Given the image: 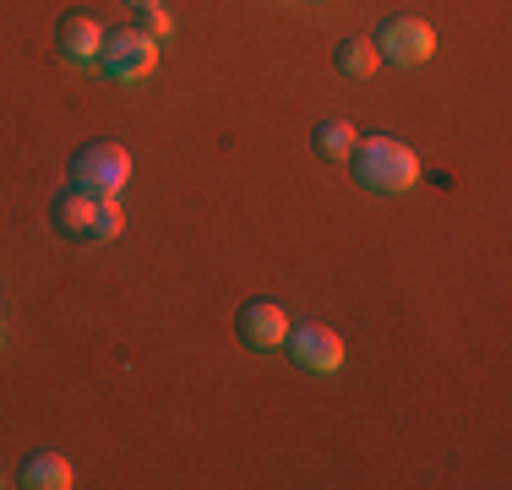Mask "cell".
I'll return each mask as SVG.
<instances>
[{
  "instance_id": "1",
  "label": "cell",
  "mask_w": 512,
  "mask_h": 490,
  "mask_svg": "<svg viewBox=\"0 0 512 490\" xmlns=\"http://www.w3.org/2000/svg\"><path fill=\"white\" fill-rule=\"evenodd\" d=\"M349 164H355V180L365 191H382V196H398L420 180V158H414V147L398 142V137H360L355 153H349Z\"/></svg>"
},
{
  "instance_id": "2",
  "label": "cell",
  "mask_w": 512,
  "mask_h": 490,
  "mask_svg": "<svg viewBox=\"0 0 512 490\" xmlns=\"http://www.w3.org/2000/svg\"><path fill=\"white\" fill-rule=\"evenodd\" d=\"M50 218H55V229L66 240H93V245L115 240L120 229H126V213H120L115 196H93V191H82V186L60 191L55 207H50Z\"/></svg>"
},
{
  "instance_id": "3",
  "label": "cell",
  "mask_w": 512,
  "mask_h": 490,
  "mask_svg": "<svg viewBox=\"0 0 512 490\" xmlns=\"http://www.w3.org/2000/svg\"><path fill=\"white\" fill-rule=\"evenodd\" d=\"M71 186H82V191H93V196H120L126 191V180H131V153L120 142H82L77 153H71Z\"/></svg>"
},
{
  "instance_id": "4",
  "label": "cell",
  "mask_w": 512,
  "mask_h": 490,
  "mask_svg": "<svg viewBox=\"0 0 512 490\" xmlns=\"http://www.w3.org/2000/svg\"><path fill=\"white\" fill-rule=\"evenodd\" d=\"M153 66H158V39H148L142 28L104 33L99 71H104L109 82H142V77H153Z\"/></svg>"
},
{
  "instance_id": "5",
  "label": "cell",
  "mask_w": 512,
  "mask_h": 490,
  "mask_svg": "<svg viewBox=\"0 0 512 490\" xmlns=\"http://www.w3.org/2000/svg\"><path fill=\"white\" fill-rule=\"evenodd\" d=\"M371 44H376V55L393 60V66H425V60L436 55V33H431V22H420V17H382L371 33Z\"/></svg>"
},
{
  "instance_id": "6",
  "label": "cell",
  "mask_w": 512,
  "mask_h": 490,
  "mask_svg": "<svg viewBox=\"0 0 512 490\" xmlns=\"http://www.w3.org/2000/svg\"><path fill=\"white\" fill-rule=\"evenodd\" d=\"M284 349H289V360H295L300 371H316V376H333L338 365H344V338H338L333 327H322V322L289 327Z\"/></svg>"
},
{
  "instance_id": "7",
  "label": "cell",
  "mask_w": 512,
  "mask_h": 490,
  "mask_svg": "<svg viewBox=\"0 0 512 490\" xmlns=\"http://www.w3.org/2000/svg\"><path fill=\"white\" fill-rule=\"evenodd\" d=\"M235 333H240V343H246V349H256V354L284 349L289 316H284V305H278V300H246V305H240V316H235Z\"/></svg>"
},
{
  "instance_id": "8",
  "label": "cell",
  "mask_w": 512,
  "mask_h": 490,
  "mask_svg": "<svg viewBox=\"0 0 512 490\" xmlns=\"http://www.w3.org/2000/svg\"><path fill=\"white\" fill-rule=\"evenodd\" d=\"M55 49L66 66H99V49H104V22L93 11H66L55 22Z\"/></svg>"
},
{
  "instance_id": "9",
  "label": "cell",
  "mask_w": 512,
  "mask_h": 490,
  "mask_svg": "<svg viewBox=\"0 0 512 490\" xmlns=\"http://www.w3.org/2000/svg\"><path fill=\"white\" fill-rule=\"evenodd\" d=\"M17 485H28V490H66L71 485V463L60 458V452H28V458H22Z\"/></svg>"
},
{
  "instance_id": "10",
  "label": "cell",
  "mask_w": 512,
  "mask_h": 490,
  "mask_svg": "<svg viewBox=\"0 0 512 490\" xmlns=\"http://www.w3.org/2000/svg\"><path fill=\"white\" fill-rule=\"evenodd\" d=\"M311 142H316V153H322V158H333V164H349V153H355L360 131L349 126V120H322V126L311 131Z\"/></svg>"
},
{
  "instance_id": "11",
  "label": "cell",
  "mask_w": 512,
  "mask_h": 490,
  "mask_svg": "<svg viewBox=\"0 0 512 490\" xmlns=\"http://www.w3.org/2000/svg\"><path fill=\"white\" fill-rule=\"evenodd\" d=\"M333 66H338V77H371L382 66V55H376L371 39H344L333 49Z\"/></svg>"
},
{
  "instance_id": "12",
  "label": "cell",
  "mask_w": 512,
  "mask_h": 490,
  "mask_svg": "<svg viewBox=\"0 0 512 490\" xmlns=\"http://www.w3.org/2000/svg\"><path fill=\"white\" fill-rule=\"evenodd\" d=\"M142 33H148V39H169V33H175V17H169L164 6H142Z\"/></svg>"
},
{
  "instance_id": "13",
  "label": "cell",
  "mask_w": 512,
  "mask_h": 490,
  "mask_svg": "<svg viewBox=\"0 0 512 490\" xmlns=\"http://www.w3.org/2000/svg\"><path fill=\"white\" fill-rule=\"evenodd\" d=\"M126 6H137V11H142V6H164V0H126Z\"/></svg>"
}]
</instances>
